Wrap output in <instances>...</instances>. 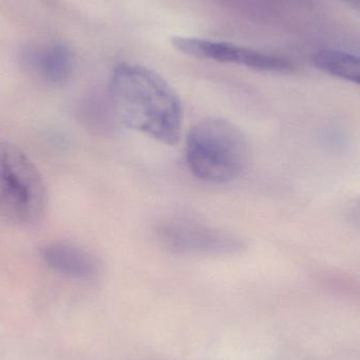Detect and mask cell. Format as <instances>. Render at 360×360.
I'll return each mask as SVG.
<instances>
[{"instance_id":"cell-5","label":"cell","mask_w":360,"mask_h":360,"mask_svg":"<svg viewBox=\"0 0 360 360\" xmlns=\"http://www.w3.org/2000/svg\"><path fill=\"white\" fill-rule=\"evenodd\" d=\"M173 44L178 50L190 56L244 65L257 71L287 73L293 70V63L289 59L242 48L228 42L201 38L175 37Z\"/></svg>"},{"instance_id":"cell-4","label":"cell","mask_w":360,"mask_h":360,"mask_svg":"<svg viewBox=\"0 0 360 360\" xmlns=\"http://www.w3.org/2000/svg\"><path fill=\"white\" fill-rule=\"evenodd\" d=\"M158 234L167 249L185 255H224L244 249V243L230 233L181 218L163 222Z\"/></svg>"},{"instance_id":"cell-3","label":"cell","mask_w":360,"mask_h":360,"mask_svg":"<svg viewBox=\"0 0 360 360\" xmlns=\"http://www.w3.org/2000/svg\"><path fill=\"white\" fill-rule=\"evenodd\" d=\"M48 207L44 179L14 143L0 141V218L18 226L42 219Z\"/></svg>"},{"instance_id":"cell-6","label":"cell","mask_w":360,"mask_h":360,"mask_svg":"<svg viewBox=\"0 0 360 360\" xmlns=\"http://www.w3.org/2000/svg\"><path fill=\"white\" fill-rule=\"evenodd\" d=\"M27 72L49 86L67 84L74 71V56L65 44H39L27 49L23 55Z\"/></svg>"},{"instance_id":"cell-2","label":"cell","mask_w":360,"mask_h":360,"mask_svg":"<svg viewBox=\"0 0 360 360\" xmlns=\"http://www.w3.org/2000/svg\"><path fill=\"white\" fill-rule=\"evenodd\" d=\"M249 148L244 133L232 122L211 117L197 122L186 135V162L197 179L228 184L244 172Z\"/></svg>"},{"instance_id":"cell-8","label":"cell","mask_w":360,"mask_h":360,"mask_svg":"<svg viewBox=\"0 0 360 360\" xmlns=\"http://www.w3.org/2000/svg\"><path fill=\"white\" fill-rule=\"evenodd\" d=\"M313 63L330 75L353 84L360 82V63L356 55L342 51L323 50L314 55Z\"/></svg>"},{"instance_id":"cell-7","label":"cell","mask_w":360,"mask_h":360,"mask_svg":"<svg viewBox=\"0 0 360 360\" xmlns=\"http://www.w3.org/2000/svg\"><path fill=\"white\" fill-rule=\"evenodd\" d=\"M42 257L49 268L70 278H93L99 272V262L88 252L65 243H50L42 250Z\"/></svg>"},{"instance_id":"cell-9","label":"cell","mask_w":360,"mask_h":360,"mask_svg":"<svg viewBox=\"0 0 360 360\" xmlns=\"http://www.w3.org/2000/svg\"><path fill=\"white\" fill-rule=\"evenodd\" d=\"M345 1L349 2L351 6H356V8H359V0H345Z\"/></svg>"},{"instance_id":"cell-1","label":"cell","mask_w":360,"mask_h":360,"mask_svg":"<svg viewBox=\"0 0 360 360\" xmlns=\"http://www.w3.org/2000/svg\"><path fill=\"white\" fill-rule=\"evenodd\" d=\"M112 107L120 122L163 145L179 143L182 105L175 91L156 72L123 63L109 84Z\"/></svg>"}]
</instances>
